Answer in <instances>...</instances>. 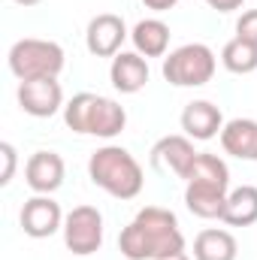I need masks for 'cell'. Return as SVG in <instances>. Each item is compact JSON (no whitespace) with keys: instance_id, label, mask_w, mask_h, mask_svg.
Returning a JSON list of instances; mask_svg holds the SVG:
<instances>
[{"instance_id":"obj_21","label":"cell","mask_w":257,"mask_h":260,"mask_svg":"<svg viewBox=\"0 0 257 260\" xmlns=\"http://www.w3.org/2000/svg\"><path fill=\"white\" fill-rule=\"evenodd\" d=\"M236 37H239V40H248V43L257 46V9H248V12L239 15V21H236Z\"/></svg>"},{"instance_id":"obj_3","label":"cell","mask_w":257,"mask_h":260,"mask_svg":"<svg viewBox=\"0 0 257 260\" xmlns=\"http://www.w3.org/2000/svg\"><path fill=\"white\" fill-rule=\"evenodd\" d=\"M88 179L115 200H133L142 194L145 176L139 160L121 145H103L88 157Z\"/></svg>"},{"instance_id":"obj_6","label":"cell","mask_w":257,"mask_h":260,"mask_svg":"<svg viewBox=\"0 0 257 260\" xmlns=\"http://www.w3.org/2000/svg\"><path fill=\"white\" fill-rule=\"evenodd\" d=\"M218 70V58L206 43H185L176 52H170L164 58V79L176 88H203L206 82H212Z\"/></svg>"},{"instance_id":"obj_19","label":"cell","mask_w":257,"mask_h":260,"mask_svg":"<svg viewBox=\"0 0 257 260\" xmlns=\"http://www.w3.org/2000/svg\"><path fill=\"white\" fill-rule=\"evenodd\" d=\"M221 64L227 73H236V76H248L257 70V46L248 40H239L233 37L224 49H221Z\"/></svg>"},{"instance_id":"obj_22","label":"cell","mask_w":257,"mask_h":260,"mask_svg":"<svg viewBox=\"0 0 257 260\" xmlns=\"http://www.w3.org/2000/svg\"><path fill=\"white\" fill-rule=\"evenodd\" d=\"M203 3H209L215 12H233V9H239L245 0H203Z\"/></svg>"},{"instance_id":"obj_14","label":"cell","mask_w":257,"mask_h":260,"mask_svg":"<svg viewBox=\"0 0 257 260\" xmlns=\"http://www.w3.org/2000/svg\"><path fill=\"white\" fill-rule=\"evenodd\" d=\"M109 82L121 94H139L148 82V61L139 52H118L109 67Z\"/></svg>"},{"instance_id":"obj_16","label":"cell","mask_w":257,"mask_h":260,"mask_svg":"<svg viewBox=\"0 0 257 260\" xmlns=\"http://www.w3.org/2000/svg\"><path fill=\"white\" fill-rule=\"evenodd\" d=\"M130 40L142 58H164L170 49V24L160 18H142L130 30Z\"/></svg>"},{"instance_id":"obj_7","label":"cell","mask_w":257,"mask_h":260,"mask_svg":"<svg viewBox=\"0 0 257 260\" xmlns=\"http://www.w3.org/2000/svg\"><path fill=\"white\" fill-rule=\"evenodd\" d=\"M64 245L76 257L97 254L103 245V215L97 206H76L64 218Z\"/></svg>"},{"instance_id":"obj_5","label":"cell","mask_w":257,"mask_h":260,"mask_svg":"<svg viewBox=\"0 0 257 260\" xmlns=\"http://www.w3.org/2000/svg\"><path fill=\"white\" fill-rule=\"evenodd\" d=\"M64 49L55 40L24 37L9 49L6 64L18 82H30V79H58L64 70Z\"/></svg>"},{"instance_id":"obj_25","label":"cell","mask_w":257,"mask_h":260,"mask_svg":"<svg viewBox=\"0 0 257 260\" xmlns=\"http://www.w3.org/2000/svg\"><path fill=\"white\" fill-rule=\"evenodd\" d=\"M18 6H37V3H43V0H15Z\"/></svg>"},{"instance_id":"obj_23","label":"cell","mask_w":257,"mask_h":260,"mask_svg":"<svg viewBox=\"0 0 257 260\" xmlns=\"http://www.w3.org/2000/svg\"><path fill=\"white\" fill-rule=\"evenodd\" d=\"M145 3V9H151V12H167V9H173L179 0H142Z\"/></svg>"},{"instance_id":"obj_10","label":"cell","mask_w":257,"mask_h":260,"mask_svg":"<svg viewBox=\"0 0 257 260\" xmlns=\"http://www.w3.org/2000/svg\"><path fill=\"white\" fill-rule=\"evenodd\" d=\"M127 24L121 15L115 12H100L88 21V30H85V46L94 58H115L127 40Z\"/></svg>"},{"instance_id":"obj_2","label":"cell","mask_w":257,"mask_h":260,"mask_svg":"<svg viewBox=\"0 0 257 260\" xmlns=\"http://www.w3.org/2000/svg\"><path fill=\"white\" fill-rule=\"evenodd\" d=\"M230 194V170L218 154L200 151L185 176V206L197 218H221Z\"/></svg>"},{"instance_id":"obj_24","label":"cell","mask_w":257,"mask_h":260,"mask_svg":"<svg viewBox=\"0 0 257 260\" xmlns=\"http://www.w3.org/2000/svg\"><path fill=\"white\" fill-rule=\"evenodd\" d=\"M157 260H191L188 251H176V254H167V257H157Z\"/></svg>"},{"instance_id":"obj_8","label":"cell","mask_w":257,"mask_h":260,"mask_svg":"<svg viewBox=\"0 0 257 260\" xmlns=\"http://www.w3.org/2000/svg\"><path fill=\"white\" fill-rule=\"evenodd\" d=\"M18 106L21 112H27L30 118H52L64 109V91L58 79H30V82H18Z\"/></svg>"},{"instance_id":"obj_17","label":"cell","mask_w":257,"mask_h":260,"mask_svg":"<svg viewBox=\"0 0 257 260\" xmlns=\"http://www.w3.org/2000/svg\"><path fill=\"white\" fill-rule=\"evenodd\" d=\"M239 245L230 230L221 227H206L194 239V260H236Z\"/></svg>"},{"instance_id":"obj_12","label":"cell","mask_w":257,"mask_h":260,"mask_svg":"<svg viewBox=\"0 0 257 260\" xmlns=\"http://www.w3.org/2000/svg\"><path fill=\"white\" fill-rule=\"evenodd\" d=\"M64 157L58 151H34L24 164V182L34 194H55L64 185Z\"/></svg>"},{"instance_id":"obj_13","label":"cell","mask_w":257,"mask_h":260,"mask_svg":"<svg viewBox=\"0 0 257 260\" xmlns=\"http://www.w3.org/2000/svg\"><path fill=\"white\" fill-rule=\"evenodd\" d=\"M224 124L227 121H224L221 109L212 100H191L182 109V130H185V136H191L197 142H206V139L221 136Z\"/></svg>"},{"instance_id":"obj_15","label":"cell","mask_w":257,"mask_h":260,"mask_svg":"<svg viewBox=\"0 0 257 260\" xmlns=\"http://www.w3.org/2000/svg\"><path fill=\"white\" fill-rule=\"evenodd\" d=\"M221 148L224 154L236 160H257V121L254 118H233L221 130Z\"/></svg>"},{"instance_id":"obj_20","label":"cell","mask_w":257,"mask_h":260,"mask_svg":"<svg viewBox=\"0 0 257 260\" xmlns=\"http://www.w3.org/2000/svg\"><path fill=\"white\" fill-rule=\"evenodd\" d=\"M0 160H3V170H0V185L6 188L15 176V164H18V151L12 142H0Z\"/></svg>"},{"instance_id":"obj_11","label":"cell","mask_w":257,"mask_h":260,"mask_svg":"<svg viewBox=\"0 0 257 260\" xmlns=\"http://www.w3.org/2000/svg\"><path fill=\"white\" fill-rule=\"evenodd\" d=\"M197 154L200 151H194L191 136H164L151 145V167L164 176H176V179L185 182Z\"/></svg>"},{"instance_id":"obj_18","label":"cell","mask_w":257,"mask_h":260,"mask_svg":"<svg viewBox=\"0 0 257 260\" xmlns=\"http://www.w3.org/2000/svg\"><path fill=\"white\" fill-rule=\"evenodd\" d=\"M221 221L230 224V227H251V224H257V188L254 185H242V188H233L227 194Z\"/></svg>"},{"instance_id":"obj_1","label":"cell","mask_w":257,"mask_h":260,"mask_svg":"<svg viewBox=\"0 0 257 260\" xmlns=\"http://www.w3.org/2000/svg\"><path fill=\"white\" fill-rule=\"evenodd\" d=\"M118 251L127 260H157L185 251V233L176 212L164 206H145L133 215L118 236Z\"/></svg>"},{"instance_id":"obj_4","label":"cell","mask_w":257,"mask_h":260,"mask_svg":"<svg viewBox=\"0 0 257 260\" xmlns=\"http://www.w3.org/2000/svg\"><path fill=\"white\" fill-rule=\"evenodd\" d=\"M64 124L73 133L82 136H100V139H112L118 136L127 124V112L121 103L103 97V94H73V100H67L64 106Z\"/></svg>"},{"instance_id":"obj_9","label":"cell","mask_w":257,"mask_h":260,"mask_svg":"<svg viewBox=\"0 0 257 260\" xmlns=\"http://www.w3.org/2000/svg\"><path fill=\"white\" fill-rule=\"evenodd\" d=\"M64 218L67 215L61 212V206L52 200V194H37L21 206L18 224H21L24 236H30V239H49L58 230H64Z\"/></svg>"}]
</instances>
